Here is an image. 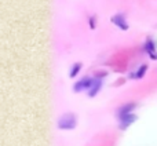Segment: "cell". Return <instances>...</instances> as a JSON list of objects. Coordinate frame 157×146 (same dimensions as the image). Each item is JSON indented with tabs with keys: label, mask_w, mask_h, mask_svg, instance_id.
I'll return each mask as SVG.
<instances>
[{
	"label": "cell",
	"mask_w": 157,
	"mask_h": 146,
	"mask_svg": "<svg viewBox=\"0 0 157 146\" xmlns=\"http://www.w3.org/2000/svg\"><path fill=\"white\" fill-rule=\"evenodd\" d=\"M112 24L116 25V26L121 30L128 29V24H127V19H125L124 14H116V15H113L112 17Z\"/></svg>",
	"instance_id": "277c9868"
},
{
	"label": "cell",
	"mask_w": 157,
	"mask_h": 146,
	"mask_svg": "<svg viewBox=\"0 0 157 146\" xmlns=\"http://www.w3.org/2000/svg\"><path fill=\"white\" fill-rule=\"evenodd\" d=\"M81 66H83V65H81L80 62H76V63H75V65L71 68V72H69V77H72V79L76 77V76L78 75V72L81 71Z\"/></svg>",
	"instance_id": "52a82bcc"
},
{
	"label": "cell",
	"mask_w": 157,
	"mask_h": 146,
	"mask_svg": "<svg viewBox=\"0 0 157 146\" xmlns=\"http://www.w3.org/2000/svg\"><path fill=\"white\" fill-rule=\"evenodd\" d=\"M146 71H147V65H142L135 73H132V75H131V77H132V79H142L145 76V73H146Z\"/></svg>",
	"instance_id": "8992f818"
},
{
	"label": "cell",
	"mask_w": 157,
	"mask_h": 146,
	"mask_svg": "<svg viewBox=\"0 0 157 146\" xmlns=\"http://www.w3.org/2000/svg\"><path fill=\"white\" fill-rule=\"evenodd\" d=\"M95 21H97V17H90L88 24H90V28H91V29H95Z\"/></svg>",
	"instance_id": "9c48e42d"
},
{
	"label": "cell",
	"mask_w": 157,
	"mask_h": 146,
	"mask_svg": "<svg viewBox=\"0 0 157 146\" xmlns=\"http://www.w3.org/2000/svg\"><path fill=\"white\" fill-rule=\"evenodd\" d=\"M102 79L103 77H99V76H95L94 77V81H92L91 87H90V90L87 91L88 92V97H95V95L101 91V88H102Z\"/></svg>",
	"instance_id": "5b68a950"
},
{
	"label": "cell",
	"mask_w": 157,
	"mask_h": 146,
	"mask_svg": "<svg viewBox=\"0 0 157 146\" xmlns=\"http://www.w3.org/2000/svg\"><path fill=\"white\" fill-rule=\"evenodd\" d=\"M136 105L134 102L131 103H125V105L120 106L116 112L117 116V121H119V127L120 130H125L127 127H130L134 121L136 120V114L134 113Z\"/></svg>",
	"instance_id": "6da1fadb"
},
{
	"label": "cell",
	"mask_w": 157,
	"mask_h": 146,
	"mask_svg": "<svg viewBox=\"0 0 157 146\" xmlns=\"http://www.w3.org/2000/svg\"><path fill=\"white\" fill-rule=\"evenodd\" d=\"M145 48H146V51L149 52V55L152 58H155V44H153L152 40H147L146 44H145Z\"/></svg>",
	"instance_id": "ba28073f"
},
{
	"label": "cell",
	"mask_w": 157,
	"mask_h": 146,
	"mask_svg": "<svg viewBox=\"0 0 157 146\" xmlns=\"http://www.w3.org/2000/svg\"><path fill=\"white\" fill-rule=\"evenodd\" d=\"M58 128L59 130H65V131H71L73 128H76L77 125V117L73 113H65L58 119Z\"/></svg>",
	"instance_id": "7a4b0ae2"
},
{
	"label": "cell",
	"mask_w": 157,
	"mask_h": 146,
	"mask_svg": "<svg viewBox=\"0 0 157 146\" xmlns=\"http://www.w3.org/2000/svg\"><path fill=\"white\" fill-rule=\"evenodd\" d=\"M92 81H94V77H90V76H86V77L80 79V80L73 86V91H76V92L88 91L91 84H92Z\"/></svg>",
	"instance_id": "3957f363"
}]
</instances>
